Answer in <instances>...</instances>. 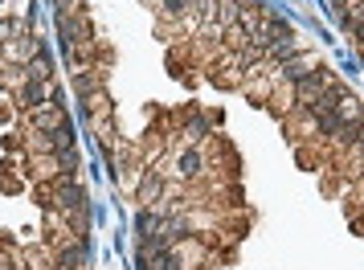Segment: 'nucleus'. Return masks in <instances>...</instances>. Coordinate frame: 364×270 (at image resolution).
<instances>
[{"instance_id": "1", "label": "nucleus", "mask_w": 364, "mask_h": 270, "mask_svg": "<svg viewBox=\"0 0 364 270\" xmlns=\"http://www.w3.org/2000/svg\"><path fill=\"white\" fill-rule=\"evenodd\" d=\"M37 193H41V205L53 209V213H70V209L86 205V185L74 180V176H53L50 185H41Z\"/></svg>"}, {"instance_id": "2", "label": "nucleus", "mask_w": 364, "mask_h": 270, "mask_svg": "<svg viewBox=\"0 0 364 270\" xmlns=\"http://www.w3.org/2000/svg\"><path fill=\"white\" fill-rule=\"evenodd\" d=\"M336 86V78H331L328 66H315L311 74H303L295 86H291V94H295V107H307V102H315L323 90H331Z\"/></svg>"}, {"instance_id": "3", "label": "nucleus", "mask_w": 364, "mask_h": 270, "mask_svg": "<svg viewBox=\"0 0 364 270\" xmlns=\"http://www.w3.org/2000/svg\"><path fill=\"white\" fill-rule=\"evenodd\" d=\"M319 66L315 62V53H295V58H287V62H279V66H270L274 74H270V82L274 86H295L303 74H311V70Z\"/></svg>"}, {"instance_id": "4", "label": "nucleus", "mask_w": 364, "mask_h": 270, "mask_svg": "<svg viewBox=\"0 0 364 270\" xmlns=\"http://www.w3.org/2000/svg\"><path fill=\"white\" fill-rule=\"evenodd\" d=\"M29 127H33L37 135H53V131H62V127H70L66 107H62V102H46V107L29 111Z\"/></svg>"}, {"instance_id": "5", "label": "nucleus", "mask_w": 364, "mask_h": 270, "mask_svg": "<svg viewBox=\"0 0 364 270\" xmlns=\"http://www.w3.org/2000/svg\"><path fill=\"white\" fill-rule=\"evenodd\" d=\"M168 172H172L176 180H200V176H205V156L188 144L184 152H176L172 160H168Z\"/></svg>"}, {"instance_id": "6", "label": "nucleus", "mask_w": 364, "mask_h": 270, "mask_svg": "<svg viewBox=\"0 0 364 270\" xmlns=\"http://www.w3.org/2000/svg\"><path fill=\"white\" fill-rule=\"evenodd\" d=\"M50 102V82H37V78H21L17 82V107L21 111H37Z\"/></svg>"}, {"instance_id": "7", "label": "nucleus", "mask_w": 364, "mask_h": 270, "mask_svg": "<svg viewBox=\"0 0 364 270\" xmlns=\"http://www.w3.org/2000/svg\"><path fill=\"white\" fill-rule=\"evenodd\" d=\"M164 188H168L164 172L144 168V176H139V201H144V205H160V201H164Z\"/></svg>"}, {"instance_id": "8", "label": "nucleus", "mask_w": 364, "mask_h": 270, "mask_svg": "<svg viewBox=\"0 0 364 270\" xmlns=\"http://www.w3.org/2000/svg\"><path fill=\"white\" fill-rule=\"evenodd\" d=\"M21 70H25V78H37V82H50V78H53V62H50V53H46V50H37Z\"/></svg>"}, {"instance_id": "9", "label": "nucleus", "mask_w": 364, "mask_h": 270, "mask_svg": "<svg viewBox=\"0 0 364 270\" xmlns=\"http://www.w3.org/2000/svg\"><path fill=\"white\" fill-rule=\"evenodd\" d=\"M184 135H188V144L197 148L200 139H209V135H213V119H209V115H193L188 123H184Z\"/></svg>"}, {"instance_id": "10", "label": "nucleus", "mask_w": 364, "mask_h": 270, "mask_svg": "<svg viewBox=\"0 0 364 270\" xmlns=\"http://www.w3.org/2000/svg\"><path fill=\"white\" fill-rule=\"evenodd\" d=\"M160 4H164L168 17H176V21H184L188 13H193V0H160Z\"/></svg>"}]
</instances>
